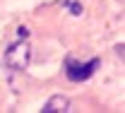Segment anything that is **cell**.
<instances>
[{"label": "cell", "mask_w": 125, "mask_h": 113, "mask_svg": "<svg viewBox=\"0 0 125 113\" xmlns=\"http://www.w3.org/2000/svg\"><path fill=\"white\" fill-rule=\"evenodd\" d=\"M29 60H31V48L27 43V39H19L17 43H12L10 48L5 51V67L15 70V72H22L29 67Z\"/></svg>", "instance_id": "1"}, {"label": "cell", "mask_w": 125, "mask_h": 113, "mask_svg": "<svg viewBox=\"0 0 125 113\" xmlns=\"http://www.w3.org/2000/svg\"><path fill=\"white\" fill-rule=\"evenodd\" d=\"M99 67H101V60H99V58H92V60H87V63H77L75 58H65V75H67L70 82L89 80Z\"/></svg>", "instance_id": "2"}, {"label": "cell", "mask_w": 125, "mask_h": 113, "mask_svg": "<svg viewBox=\"0 0 125 113\" xmlns=\"http://www.w3.org/2000/svg\"><path fill=\"white\" fill-rule=\"evenodd\" d=\"M41 111L43 113H65V111H70V99L65 96V94H55V96H51L43 103Z\"/></svg>", "instance_id": "3"}, {"label": "cell", "mask_w": 125, "mask_h": 113, "mask_svg": "<svg viewBox=\"0 0 125 113\" xmlns=\"http://www.w3.org/2000/svg\"><path fill=\"white\" fill-rule=\"evenodd\" d=\"M65 5L70 7V12H72V15H82V5H79V2H65Z\"/></svg>", "instance_id": "4"}, {"label": "cell", "mask_w": 125, "mask_h": 113, "mask_svg": "<svg viewBox=\"0 0 125 113\" xmlns=\"http://www.w3.org/2000/svg\"><path fill=\"white\" fill-rule=\"evenodd\" d=\"M17 36H19V39H27V36H29V29H27V27H19V29H17Z\"/></svg>", "instance_id": "5"}, {"label": "cell", "mask_w": 125, "mask_h": 113, "mask_svg": "<svg viewBox=\"0 0 125 113\" xmlns=\"http://www.w3.org/2000/svg\"><path fill=\"white\" fill-rule=\"evenodd\" d=\"M115 53H118V58L123 60V43H120V46H115Z\"/></svg>", "instance_id": "6"}]
</instances>
